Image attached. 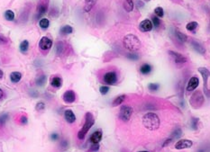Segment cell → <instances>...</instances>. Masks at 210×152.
Masks as SVG:
<instances>
[{"mask_svg":"<svg viewBox=\"0 0 210 152\" xmlns=\"http://www.w3.org/2000/svg\"><path fill=\"white\" fill-rule=\"evenodd\" d=\"M143 124L149 130H156L160 125V121L156 113H147L143 117Z\"/></svg>","mask_w":210,"mask_h":152,"instance_id":"6da1fadb","label":"cell"},{"mask_svg":"<svg viewBox=\"0 0 210 152\" xmlns=\"http://www.w3.org/2000/svg\"><path fill=\"white\" fill-rule=\"evenodd\" d=\"M124 46L126 50L132 52H135L141 49V42L137 36L129 33L126 35L124 38Z\"/></svg>","mask_w":210,"mask_h":152,"instance_id":"7a4b0ae2","label":"cell"},{"mask_svg":"<svg viewBox=\"0 0 210 152\" xmlns=\"http://www.w3.org/2000/svg\"><path fill=\"white\" fill-rule=\"evenodd\" d=\"M94 123H95V119H94L93 114L89 112L87 113L85 115V123L78 133V138L79 140H83L85 138L86 134L88 132V130L91 129V127L94 125Z\"/></svg>","mask_w":210,"mask_h":152,"instance_id":"3957f363","label":"cell"},{"mask_svg":"<svg viewBox=\"0 0 210 152\" xmlns=\"http://www.w3.org/2000/svg\"><path fill=\"white\" fill-rule=\"evenodd\" d=\"M204 101H205V98H204V96L203 94L201 93V91H195L194 94L192 95L191 98H190V104L192 105L193 108H199L203 105L204 103Z\"/></svg>","mask_w":210,"mask_h":152,"instance_id":"277c9868","label":"cell"},{"mask_svg":"<svg viewBox=\"0 0 210 152\" xmlns=\"http://www.w3.org/2000/svg\"><path fill=\"white\" fill-rule=\"evenodd\" d=\"M133 113V109L132 106L127 105V104L122 105L120 108V112H119V119L126 123L130 120Z\"/></svg>","mask_w":210,"mask_h":152,"instance_id":"5b68a950","label":"cell"},{"mask_svg":"<svg viewBox=\"0 0 210 152\" xmlns=\"http://www.w3.org/2000/svg\"><path fill=\"white\" fill-rule=\"evenodd\" d=\"M48 9V0H41L38 4L37 10H36V18H40L43 16Z\"/></svg>","mask_w":210,"mask_h":152,"instance_id":"8992f818","label":"cell"},{"mask_svg":"<svg viewBox=\"0 0 210 152\" xmlns=\"http://www.w3.org/2000/svg\"><path fill=\"white\" fill-rule=\"evenodd\" d=\"M53 46V41L48 37L44 36L41 39L39 42V47L42 51H49Z\"/></svg>","mask_w":210,"mask_h":152,"instance_id":"52a82bcc","label":"cell"},{"mask_svg":"<svg viewBox=\"0 0 210 152\" xmlns=\"http://www.w3.org/2000/svg\"><path fill=\"white\" fill-rule=\"evenodd\" d=\"M104 81L107 85H115L117 82V75L115 71H109L104 76Z\"/></svg>","mask_w":210,"mask_h":152,"instance_id":"ba28073f","label":"cell"},{"mask_svg":"<svg viewBox=\"0 0 210 152\" xmlns=\"http://www.w3.org/2000/svg\"><path fill=\"white\" fill-rule=\"evenodd\" d=\"M169 54L170 55V57L173 59L174 62L178 63V64H183V63H186L187 62V59L186 57H184L182 54L181 53H178L176 51H169Z\"/></svg>","mask_w":210,"mask_h":152,"instance_id":"9c48e42d","label":"cell"},{"mask_svg":"<svg viewBox=\"0 0 210 152\" xmlns=\"http://www.w3.org/2000/svg\"><path fill=\"white\" fill-rule=\"evenodd\" d=\"M193 142L189 140H179L176 144H175V149L177 150H184V149H188L190 147H192Z\"/></svg>","mask_w":210,"mask_h":152,"instance_id":"30bf717a","label":"cell"},{"mask_svg":"<svg viewBox=\"0 0 210 152\" xmlns=\"http://www.w3.org/2000/svg\"><path fill=\"white\" fill-rule=\"evenodd\" d=\"M198 85H199V79L197 76H192L188 80V86H187V90L188 92L193 91L198 86Z\"/></svg>","mask_w":210,"mask_h":152,"instance_id":"8fae6325","label":"cell"},{"mask_svg":"<svg viewBox=\"0 0 210 152\" xmlns=\"http://www.w3.org/2000/svg\"><path fill=\"white\" fill-rule=\"evenodd\" d=\"M63 100L67 103H74L76 100V94L72 90H68L63 94Z\"/></svg>","mask_w":210,"mask_h":152,"instance_id":"7c38bea8","label":"cell"},{"mask_svg":"<svg viewBox=\"0 0 210 152\" xmlns=\"http://www.w3.org/2000/svg\"><path fill=\"white\" fill-rule=\"evenodd\" d=\"M153 26L152 24V21L149 19H145L143 21H142L139 25V29L142 32H150L153 30Z\"/></svg>","mask_w":210,"mask_h":152,"instance_id":"4fadbf2b","label":"cell"},{"mask_svg":"<svg viewBox=\"0 0 210 152\" xmlns=\"http://www.w3.org/2000/svg\"><path fill=\"white\" fill-rule=\"evenodd\" d=\"M198 71L199 73L202 75L203 76V79H204V86L207 87V92H208H208H209V88H208V77H209V71L208 69L206 68H199L198 69Z\"/></svg>","mask_w":210,"mask_h":152,"instance_id":"5bb4252c","label":"cell"},{"mask_svg":"<svg viewBox=\"0 0 210 152\" xmlns=\"http://www.w3.org/2000/svg\"><path fill=\"white\" fill-rule=\"evenodd\" d=\"M102 135H103V133H102L101 130L94 131L91 134V136H90V139H89L90 142L92 144H94V143H99V141L102 140Z\"/></svg>","mask_w":210,"mask_h":152,"instance_id":"9a60e30c","label":"cell"},{"mask_svg":"<svg viewBox=\"0 0 210 152\" xmlns=\"http://www.w3.org/2000/svg\"><path fill=\"white\" fill-rule=\"evenodd\" d=\"M64 117H65V120L69 123H73L76 121V116H75L74 113L70 109H68L64 112Z\"/></svg>","mask_w":210,"mask_h":152,"instance_id":"2e32d148","label":"cell"},{"mask_svg":"<svg viewBox=\"0 0 210 152\" xmlns=\"http://www.w3.org/2000/svg\"><path fill=\"white\" fill-rule=\"evenodd\" d=\"M190 43H191L192 48L196 51H198V53H200V54H205L206 53V49L199 42H198L196 41H192Z\"/></svg>","mask_w":210,"mask_h":152,"instance_id":"e0dca14e","label":"cell"},{"mask_svg":"<svg viewBox=\"0 0 210 152\" xmlns=\"http://www.w3.org/2000/svg\"><path fill=\"white\" fill-rule=\"evenodd\" d=\"M85 1V5H84V10L85 12L88 13L91 11V9L94 7L98 0H84Z\"/></svg>","mask_w":210,"mask_h":152,"instance_id":"ac0fdd59","label":"cell"},{"mask_svg":"<svg viewBox=\"0 0 210 152\" xmlns=\"http://www.w3.org/2000/svg\"><path fill=\"white\" fill-rule=\"evenodd\" d=\"M152 69H153V68H152V66H151L150 64L144 63V64H143V65L141 66V68H140V72H141L142 74H143V75H148V74L152 71Z\"/></svg>","mask_w":210,"mask_h":152,"instance_id":"d6986e66","label":"cell"},{"mask_svg":"<svg viewBox=\"0 0 210 152\" xmlns=\"http://www.w3.org/2000/svg\"><path fill=\"white\" fill-rule=\"evenodd\" d=\"M22 78V74L20 72L15 71L10 74V79L13 83H18Z\"/></svg>","mask_w":210,"mask_h":152,"instance_id":"ffe728a7","label":"cell"},{"mask_svg":"<svg viewBox=\"0 0 210 152\" xmlns=\"http://www.w3.org/2000/svg\"><path fill=\"white\" fill-rule=\"evenodd\" d=\"M124 9L126 11V12H132L133 9V0H125L124 1Z\"/></svg>","mask_w":210,"mask_h":152,"instance_id":"44dd1931","label":"cell"},{"mask_svg":"<svg viewBox=\"0 0 210 152\" xmlns=\"http://www.w3.org/2000/svg\"><path fill=\"white\" fill-rule=\"evenodd\" d=\"M51 85L53 86V87L59 88V87H60L61 85H62V80H61V78L59 77V76H54V77H53L52 81H51Z\"/></svg>","mask_w":210,"mask_h":152,"instance_id":"7402d4cb","label":"cell"},{"mask_svg":"<svg viewBox=\"0 0 210 152\" xmlns=\"http://www.w3.org/2000/svg\"><path fill=\"white\" fill-rule=\"evenodd\" d=\"M73 32V28L70 25H64L62 26L60 30V32L62 34V35H67V34H70Z\"/></svg>","mask_w":210,"mask_h":152,"instance_id":"603a6c76","label":"cell"},{"mask_svg":"<svg viewBox=\"0 0 210 152\" xmlns=\"http://www.w3.org/2000/svg\"><path fill=\"white\" fill-rule=\"evenodd\" d=\"M125 100H126V96H124V95H122V96H117L116 98H115V100L113 101L112 105H113L114 107H115V106H118V105L122 104V103H124V101H125Z\"/></svg>","mask_w":210,"mask_h":152,"instance_id":"cb8c5ba5","label":"cell"},{"mask_svg":"<svg viewBox=\"0 0 210 152\" xmlns=\"http://www.w3.org/2000/svg\"><path fill=\"white\" fill-rule=\"evenodd\" d=\"M175 35H176L177 39H178L180 42H187V40H188L187 35H186V34H184L183 32H181L178 31V30H176V31H175Z\"/></svg>","mask_w":210,"mask_h":152,"instance_id":"d4e9b609","label":"cell"},{"mask_svg":"<svg viewBox=\"0 0 210 152\" xmlns=\"http://www.w3.org/2000/svg\"><path fill=\"white\" fill-rule=\"evenodd\" d=\"M35 82H36V85H37V86H43L45 84V82H46V76H44V75L39 76L37 78H36Z\"/></svg>","mask_w":210,"mask_h":152,"instance_id":"484cf974","label":"cell"},{"mask_svg":"<svg viewBox=\"0 0 210 152\" xmlns=\"http://www.w3.org/2000/svg\"><path fill=\"white\" fill-rule=\"evenodd\" d=\"M39 25L42 29H47L50 25V22L47 18H42L39 22Z\"/></svg>","mask_w":210,"mask_h":152,"instance_id":"4316f807","label":"cell"},{"mask_svg":"<svg viewBox=\"0 0 210 152\" xmlns=\"http://www.w3.org/2000/svg\"><path fill=\"white\" fill-rule=\"evenodd\" d=\"M5 18L7 21H13L15 18V14L12 10H6L5 12Z\"/></svg>","mask_w":210,"mask_h":152,"instance_id":"83f0119b","label":"cell"},{"mask_svg":"<svg viewBox=\"0 0 210 152\" xmlns=\"http://www.w3.org/2000/svg\"><path fill=\"white\" fill-rule=\"evenodd\" d=\"M28 48H29V42H28V41H26V40L23 41L20 43V51H21V52L26 53L28 51Z\"/></svg>","mask_w":210,"mask_h":152,"instance_id":"f1b7e54d","label":"cell"},{"mask_svg":"<svg viewBox=\"0 0 210 152\" xmlns=\"http://www.w3.org/2000/svg\"><path fill=\"white\" fill-rule=\"evenodd\" d=\"M198 24L197 22H190V23H188L187 25L186 29L188 31H189V32H193V31H195L198 28Z\"/></svg>","mask_w":210,"mask_h":152,"instance_id":"f546056e","label":"cell"},{"mask_svg":"<svg viewBox=\"0 0 210 152\" xmlns=\"http://www.w3.org/2000/svg\"><path fill=\"white\" fill-rule=\"evenodd\" d=\"M154 14L157 15L158 18H162L164 15V12H163V8L160 6H158L154 9Z\"/></svg>","mask_w":210,"mask_h":152,"instance_id":"4dcf8cb0","label":"cell"},{"mask_svg":"<svg viewBox=\"0 0 210 152\" xmlns=\"http://www.w3.org/2000/svg\"><path fill=\"white\" fill-rule=\"evenodd\" d=\"M182 131L180 128H177L176 130H174V131L171 133V139H178L181 136Z\"/></svg>","mask_w":210,"mask_h":152,"instance_id":"1f68e13d","label":"cell"},{"mask_svg":"<svg viewBox=\"0 0 210 152\" xmlns=\"http://www.w3.org/2000/svg\"><path fill=\"white\" fill-rule=\"evenodd\" d=\"M9 115L7 113H2L0 114V126L5 125V123H6V121L8 120Z\"/></svg>","mask_w":210,"mask_h":152,"instance_id":"d6a6232c","label":"cell"},{"mask_svg":"<svg viewBox=\"0 0 210 152\" xmlns=\"http://www.w3.org/2000/svg\"><path fill=\"white\" fill-rule=\"evenodd\" d=\"M64 50V46H63V43L62 42H58L57 45H56V52L58 55H60L62 53V51Z\"/></svg>","mask_w":210,"mask_h":152,"instance_id":"836d02e7","label":"cell"},{"mask_svg":"<svg viewBox=\"0 0 210 152\" xmlns=\"http://www.w3.org/2000/svg\"><path fill=\"white\" fill-rule=\"evenodd\" d=\"M152 24H153V26H154L155 28H158L160 25V20L158 18L157 16H153L152 17Z\"/></svg>","mask_w":210,"mask_h":152,"instance_id":"e575fe53","label":"cell"},{"mask_svg":"<svg viewBox=\"0 0 210 152\" xmlns=\"http://www.w3.org/2000/svg\"><path fill=\"white\" fill-rule=\"evenodd\" d=\"M148 88L151 91H157L160 88V86H159V84H156V83H150L148 86Z\"/></svg>","mask_w":210,"mask_h":152,"instance_id":"d590c367","label":"cell"},{"mask_svg":"<svg viewBox=\"0 0 210 152\" xmlns=\"http://www.w3.org/2000/svg\"><path fill=\"white\" fill-rule=\"evenodd\" d=\"M198 118H192L191 120V127L193 130H198Z\"/></svg>","mask_w":210,"mask_h":152,"instance_id":"8d00e7d4","label":"cell"},{"mask_svg":"<svg viewBox=\"0 0 210 152\" xmlns=\"http://www.w3.org/2000/svg\"><path fill=\"white\" fill-rule=\"evenodd\" d=\"M126 57L131 60H138L139 59V55L135 54V53H129V54H127Z\"/></svg>","mask_w":210,"mask_h":152,"instance_id":"74e56055","label":"cell"},{"mask_svg":"<svg viewBox=\"0 0 210 152\" xmlns=\"http://www.w3.org/2000/svg\"><path fill=\"white\" fill-rule=\"evenodd\" d=\"M99 91H100V93H101V95H106L107 93H108V91H109V87L107 86H100V88H99Z\"/></svg>","mask_w":210,"mask_h":152,"instance_id":"f35d334b","label":"cell"},{"mask_svg":"<svg viewBox=\"0 0 210 152\" xmlns=\"http://www.w3.org/2000/svg\"><path fill=\"white\" fill-rule=\"evenodd\" d=\"M44 108H45V104H44V103H43V102H39V103L36 104V110L39 111V112L44 110Z\"/></svg>","mask_w":210,"mask_h":152,"instance_id":"ab89813d","label":"cell"},{"mask_svg":"<svg viewBox=\"0 0 210 152\" xmlns=\"http://www.w3.org/2000/svg\"><path fill=\"white\" fill-rule=\"evenodd\" d=\"M98 149H99V145H98V143H94V144L91 146V148L89 149L88 152L97 151V150H98Z\"/></svg>","mask_w":210,"mask_h":152,"instance_id":"60d3db41","label":"cell"},{"mask_svg":"<svg viewBox=\"0 0 210 152\" xmlns=\"http://www.w3.org/2000/svg\"><path fill=\"white\" fill-rule=\"evenodd\" d=\"M68 146H69V143L67 140H62L60 141V148L62 150H67L68 149Z\"/></svg>","mask_w":210,"mask_h":152,"instance_id":"b9f144b4","label":"cell"},{"mask_svg":"<svg viewBox=\"0 0 210 152\" xmlns=\"http://www.w3.org/2000/svg\"><path fill=\"white\" fill-rule=\"evenodd\" d=\"M27 123H28V119H27L26 116V115H22L21 118H20V123L22 125H25V124H26Z\"/></svg>","mask_w":210,"mask_h":152,"instance_id":"7bdbcfd3","label":"cell"},{"mask_svg":"<svg viewBox=\"0 0 210 152\" xmlns=\"http://www.w3.org/2000/svg\"><path fill=\"white\" fill-rule=\"evenodd\" d=\"M59 138H60V136H59V134L56 133V132L51 134V140H52L53 141H57V140H59Z\"/></svg>","mask_w":210,"mask_h":152,"instance_id":"ee69618b","label":"cell"},{"mask_svg":"<svg viewBox=\"0 0 210 152\" xmlns=\"http://www.w3.org/2000/svg\"><path fill=\"white\" fill-rule=\"evenodd\" d=\"M171 140H172V139H171V138H170V139H168V140H165V142L163 143V145H162V147H165V146H167L168 144H170V143L171 142Z\"/></svg>","mask_w":210,"mask_h":152,"instance_id":"f6af8a7d","label":"cell"},{"mask_svg":"<svg viewBox=\"0 0 210 152\" xmlns=\"http://www.w3.org/2000/svg\"><path fill=\"white\" fill-rule=\"evenodd\" d=\"M6 42H7V40L5 37H3V36L0 35V43H5Z\"/></svg>","mask_w":210,"mask_h":152,"instance_id":"bcb514c9","label":"cell"},{"mask_svg":"<svg viewBox=\"0 0 210 152\" xmlns=\"http://www.w3.org/2000/svg\"><path fill=\"white\" fill-rule=\"evenodd\" d=\"M31 95H32V96H33V97H36V96H38V93H37L36 91H34V90H32V92H31Z\"/></svg>","mask_w":210,"mask_h":152,"instance_id":"7dc6e473","label":"cell"},{"mask_svg":"<svg viewBox=\"0 0 210 152\" xmlns=\"http://www.w3.org/2000/svg\"><path fill=\"white\" fill-rule=\"evenodd\" d=\"M3 96H4V94H3V91H2V90L0 89V99H1L2 97H3Z\"/></svg>","mask_w":210,"mask_h":152,"instance_id":"c3c4849f","label":"cell"},{"mask_svg":"<svg viewBox=\"0 0 210 152\" xmlns=\"http://www.w3.org/2000/svg\"><path fill=\"white\" fill-rule=\"evenodd\" d=\"M3 76H4V73H3V71L0 69V78H2V77H3Z\"/></svg>","mask_w":210,"mask_h":152,"instance_id":"681fc988","label":"cell"},{"mask_svg":"<svg viewBox=\"0 0 210 152\" xmlns=\"http://www.w3.org/2000/svg\"><path fill=\"white\" fill-rule=\"evenodd\" d=\"M144 1H147V2H148V1H150V0H144Z\"/></svg>","mask_w":210,"mask_h":152,"instance_id":"f907efd6","label":"cell"},{"mask_svg":"<svg viewBox=\"0 0 210 152\" xmlns=\"http://www.w3.org/2000/svg\"><path fill=\"white\" fill-rule=\"evenodd\" d=\"M140 152H149V151H140Z\"/></svg>","mask_w":210,"mask_h":152,"instance_id":"816d5d0a","label":"cell"}]
</instances>
